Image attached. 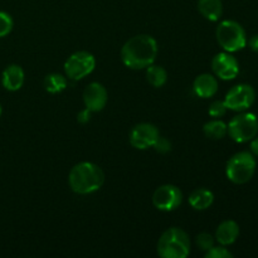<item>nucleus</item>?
<instances>
[{
    "instance_id": "obj_1",
    "label": "nucleus",
    "mask_w": 258,
    "mask_h": 258,
    "mask_svg": "<svg viewBox=\"0 0 258 258\" xmlns=\"http://www.w3.org/2000/svg\"><path fill=\"white\" fill-rule=\"evenodd\" d=\"M158 52V42L151 35L139 34L122 45L121 60L131 70H144L155 62Z\"/></svg>"
},
{
    "instance_id": "obj_2",
    "label": "nucleus",
    "mask_w": 258,
    "mask_h": 258,
    "mask_svg": "<svg viewBox=\"0 0 258 258\" xmlns=\"http://www.w3.org/2000/svg\"><path fill=\"white\" fill-rule=\"evenodd\" d=\"M68 183L76 194H92L102 188L105 183V173L97 164L82 161L71 169Z\"/></svg>"
},
{
    "instance_id": "obj_3",
    "label": "nucleus",
    "mask_w": 258,
    "mask_h": 258,
    "mask_svg": "<svg viewBox=\"0 0 258 258\" xmlns=\"http://www.w3.org/2000/svg\"><path fill=\"white\" fill-rule=\"evenodd\" d=\"M190 253V238L184 229L173 227L161 234L158 254L163 258H185Z\"/></svg>"
},
{
    "instance_id": "obj_4",
    "label": "nucleus",
    "mask_w": 258,
    "mask_h": 258,
    "mask_svg": "<svg viewBox=\"0 0 258 258\" xmlns=\"http://www.w3.org/2000/svg\"><path fill=\"white\" fill-rule=\"evenodd\" d=\"M216 37L219 45L229 53L242 50L247 44L243 27L234 20H223L219 23L216 29Z\"/></svg>"
},
{
    "instance_id": "obj_5",
    "label": "nucleus",
    "mask_w": 258,
    "mask_h": 258,
    "mask_svg": "<svg viewBox=\"0 0 258 258\" xmlns=\"http://www.w3.org/2000/svg\"><path fill=\"white\" fill-rule=\"evenodd\" d=\"M256 159L249 151H239L228 160L226 166L227 178L234 184H244L252 179L256 171Z\"/></svg>"
},
{
    "instance_id": "obj_6",
    "label": "nucleus",
    "mask_w": 258,
    "mask_h": 258,
    "mask_svg": "<svg viewBox=\"0 0 258 258\" xmlns=\"http://www.w3.org/2000/svg\"><path fill=\"white\" fill-rule=\"evenodd\" d=\"M258 133V118L254 113L243 112L234 116L227 125V134L236 143L243 144L256 138Z\"/></svg>"
},
{
    "instance_id": "obj_7",
    "label": "nucleus",
    "mask_w": 258,
    "mask_h": 258,
    "mask_svg": "<svg viewBox=\"0 0 258 258\" xmlns=\"http://www.w3.org/2000/svg\"><path fill=\"white\" fill-rule=\"evenodd\" d=\"M96 58L87 50H78L71 54L64 63V72L70 80L80 81L95 71Z\"/></svg>"
},
{
    "instance_id": "obj_8",
    "label": "nucleus",
    "mask_w": 258,
    "mask_h": 258,
    "mask_svg": "<svg viewBox=\"0 0 258 258\" xmlns=\"http://www.w3.org/2000/svg\"><path fill=\"white\" fill-rule=\"evenodd\" d=\"M183 202V193L173 184H164L159 186L153 194V204L161 212H173L179 208Z\"/></svg>"
},
{
    "instance_id": "obj_9",
    "label": "nucleus",
    "mask_w": 258,
    "mask_h": 258,
    "mask_svg": "<svg viewBox=\"0 0 258 258\" xmlns=\"http://www.w3.org/2000/svg\"><path fill=\"white\" fill-rule=\"evenodd\" d=\"M256 100V92L249 85H237L228 91L224 98L227 108L232 111H246L253 105Z\"/></svg>"
},
{
    "instance_id": "obj_10",
    "label": "nucleus",
    "mask_w": 258,
    "mask_h": 258,
    "mask_svg": "<svg viewBox=\"0 0 258 258\" xmlns=\"http://www.w3.org/2000/svg\"><path fill=\"white\" fill-rule=\"evenodd\" d=\"M160 136L158 127L153 123L141 122L138 123L131 130L128 140L133 148L138 150H146L149 148H153L156 139Z\"/></svg>"
},
{
    "instance_id": "obj_11",
    "label": "nucleus",
    "mask_w": 258,
    "mask_h": 258,
    "mask_svg": "<svg viewBox=\"0 0 258 258\" xmlns=\"http://www.w3.org/2000/svg\"><path fill=\"white\" fill-rule=\"evenodd\" d=\"M212 70L214 75L223 81H231L238 76L239 73V63L236 57L229 52H221L214 55L212 60Z\"/></svg>"
},
{
    "instance_id": "obj_12",
    "label": "nucleus",
    "mask_w": 258,
    "mask_h": 258,
    "mask_svg": "<svg viewBox=\"0 0 258 258\" xmlns=\"http://www.w3.org/2000/svg\"><path fill=\"white\" fill-rule=\"evenodd\" d=\"M108 93L105 86L100 82H91L83 91V103L91 112H100L106 107Z\"/></svg>"
},
{
    "instance_id": "obj_13",
    "label": "nucleus",
    "mask_w": 258,
    "mask_h": 258,
    "mask_svg": "<svg viewBox=\"0 0 258 258\" xmlns=\"http://www.w3.org/2000/svg\"><path fill=\"white\" fill-rule=\"evenodd\" d=\"M193 91L198 97L211 98L218 92V81L211 73H202L194 80Z\"/></svg>"
},
{
    "instance_id": "obj_14",
    "label": "nucleus",
    "mask_w": 258,
    "mask_h": 258,
    "mask_svg": "<svg viewBox=\"0 0 258 258\" xmlns=\"http://www.w3.org/2000/svg\"><path fill=\"white\" fill-rule=\"evenodd\" d=\"M2 83L3 87L10 92L20 90L22 86L24 85V71H23V68L18 64L8 66L3 71Z\"/></svg>"
},
{
    "instance_id": "obj_15",
    "label": "nucleus",
    "mask_w": 258,
    "mask_h": 258,
    "mask_svg": "<svg viewBox=\"0 0 258 258\" xmlns=\"http://www.w3.org/2000/svg\"><path fill=\"white\" fill-rule=\"evenodd\" d=\"M238 236L239 226L237 224V222L228 219V221H224L219 224L214 238L222 246H231L237 241Z\"/></svg>"
},
{
    "instance_id": "obj_16",
    "label": "nucleus",
    "mask_w": 258,
    "mask_h": 258,
    "mask_svg": "<svg viewBox=\"0 0 258 258\" xmlns=\"http://www.w3.org/2000/svg\"><path fill=\"white\" fill-rule=\"evenodd\" d=\"M214 202V194L209 189L198 188L189 196V204L196 211H206L211 208Z\"/></svg>"
},
{
    "instance_id": "obj_17",
    "label": "nucleus",
    "mask_w": 258,
    "mask_h": 258,
    "mask_svg": "<svg viewBox=\"0 0 258 258\" xmlns=\"http://www.w3.org/2000/svg\"><path fill=\"white\" fill-rule=\"evenodd\" d=\"M199 13L211 22H218L223 14L222 0H198Z\"/></svg>"
},
{
    "instance_id": "obj_18",
    "label": "nucleus",
    "mask_w": 258,
    "mask_h": 258,
    "mask_svg": "<svg viewBox=\"0 0 258 258\" xmlns=\"http://www.w3.org/2000/svg\"><path fill=\"white\" fill-rule=\"evenodd\" d=\"M146 70V80L150 83L153 87H163L164 85L168 81V72L164 67L156 64H150L149 67L145 68Z\"/></svg>"
},
{
    "instance_id": "obj_19",
    "label": "nucleus",
    "mask_w": 258,
    "mask_h": 258,
    "mask_svg": "<svg viewBox=\"0 0 258 258\" xmlns=\"http://www.w3.org/2000/svg\"><path fill=\"white\" fill-rule=\"evenodd\" d=\"M43 85L47 92L55 95V93L63 92L67 88V78L60 73H50L45 76Z\"/></svg>"
},
{
    "instance_id": "obj_20",
    "label": "nucleus",
    "mask_w": 258,
    "mask_h": 258,
    "mask_svg": "<svg viewBox=\"0 0 258 258\" xmlns=\"http://www.w3.org/2000/svg\"><path fill=\"white\" fill-rule=\"evenodd\" d=\"M204 135L212 140H221L227 135V123L222 120L208 121L203 126Z\"/></svg>"
},
{
    "instance_id": "obj_21",
    "label": "nucleus",
    "mask_w": 258,
    "mask_h": 258,
    "mask_svg": "<svg viewBox=\"0 0 258 258\" xmlns=\"http://www.w3.org/2000/svg\"><path fill=\"white\" fill-rule=\"evenodd\" d=\"M214 242H216V238L211 233H207V232L199 233L196 238L197 247L203 252L209 251L214 246Z\"/></svg>"
},
{
    "instance_id": "obj_22",
    "label": "nucleus",
    "mask_w": 258,
    "mask_h": 258,
    "mask_svg": "<svg viewBox=\"0 0 258 258\" xmlns=\"http://www.w3.org/2000/svg\"><path fill=\"white\" fill-rule=\"evenodd\" d=\"M13 18L8 13L0 12V38H4L13 30Z\"/></svg>"
},
{
    "instance_id": "obj_23",
    "label": "nucleus",
    "mask_w": 258,
    "mask_h": 258,
    "mask_svg": "<svg viewBox=\"0 0 258 258\" xmlns=\"http://www.w3.org/2000/svg\"><path fill=\"white\" fill-rule=\"evenodd\" d=\"M227 110H228V108H227L224 101L217 100V101H214V102L211 103V106H209L208 113L212 116V117L218 118V117H222V116L226 115Z\"/></svg>"
},
{
    "instance_id": "obj_24",
    "label": "nucleus",
    "mask_w": 258,
    "mask_h": 258,
    "mask_svg": "<svg viewBox=\"0 0 258 258\" xmlns=\"http://www.w3.org/2000/svg\"><path fill=\"white\" fill-rule=\"evenodd\" d=\"M233 254L226 248V246H213L206 252V258H232Z\"/></svg>"
},
{
    "instance_id": "obj_25",
    "label": "nucleus",
    "mask_w": 258,
    "mask_h": 258,
    "mask_svg": "<svg viewBox=\"0 0 258 258\" xmlns=\"http://www.w3.org/2000/svg\"><path fill=\"white\" fill-rule=\"evenodd\" d=\"M153 148L158 151L159 154H166L171 150V143L168 139L163 138V136H159L156 139L155 144L153 145Z\"/></svg>"
},
{
    "instance_id": "obj_26",
    "label": "nucleus",
    "mask_w": 258,
    "mask_h": 258,
    "mask_svg": "<svg viewBox=\"0 0 258 258\" xmlns=\"http://www.w3.org/2000/svg\"><path fill=\"white\" fill-rule=\"evenodd\" d=\"M91 113H92V112H91L90 110H87V108H85V110L80 111V112H78V115H77V121L80 123L90 122Z\"/></svg>"
},
{
    "instance_id": "obj_27",
    "label": "nucleus",
    "mask_w": 258,
    "mask_h": 258,
    "mask_svg": "<svg viewBox=\"0 0 258 258\" xmlns=\"http://www.w3.org/2000/svg\"><path fill=\"white\" fill-rule=\"evenodd\" d=\"M249 47H251V49L253 50V52L258 53V34L249 39Z\"/></svg>"
},
{
    "instance_id": "obj_28",
    "label": "nucleus",
    "mask_w": 258,
    "mask_h": 258,
    "mask_svg": "<svg viewBox=\"0 0 258 258\" xmlns=\"http://www.w3.org/2000/svg\"><path fill=\"white\" fill-rule=\"evenodd\" d=\"M251 153L254 156H258V138H253L251 140Z\"/></svg>"
},
{
    "instance_id": "obj_29",
    "label": "nucleus",
    "mask_w": 258,
    "mask_h": 258,
    "mask_svg": "<svg viewBox=\"0 0 258 258\" xmlns=\"http://www.w3.org/2000/svg\"><path fill=\"white\" fill-rule=\"evenodd\" d=\"M3 113V107H2V103H0V116H2Z\"/></svg>"
}]
</instances>
